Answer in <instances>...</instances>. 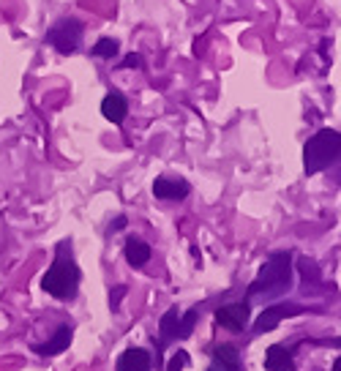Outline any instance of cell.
<instances>
[{
  "mask_svg": "<svg viewBox=\"0 0 341 371\" xmlns=\"http://www.w3.org/2000/svg\"><path fill=\"white\" fill-rule=\"evenodd\" d=\"M295 284V268H292V251L284 248V251H273L268 254V260L263 263L257 278L248 284L246 300H279L292 290Z\"/></svg>",
  "mask_w": 341,
  "mask_h": 371,
  "instance_id": "obj_1",
  "label": "cell"
},
{
  "mask_svg": "<svg viewBox=\"0 0 341 371\" xmlns=\"http://www.w3.org/2000/svg\"><path fill=\"white\" fill-rule=\"evenodd\" d=\"M79 284H82V270L74 260V243H71V238H63L55 246V260L47 268V273L41 276V290L61 303H74Z\"/></svg>",
  "mask_w": 341,
  "mask_h": 371,
  "instance_id": "obj_2",
  "label": "cell"
},
{
  "mask_svg": "<svg viewBox=\"0 0 341 371\" xmlns=\"http://www.w3.org/2000/svg\"><path fill=\"white\" fill-rule=\"evenodd\" d=\"M341 156V134L336 128H320L303 145V170L306 175H320L330 170Z\"/></svg>",
  "mask_w": 341,
  "mask_h": 371,
  "instance_id": "obj_3",
  "label": "cell"
},
{
  "mask_svg": "<svg viewBox=\"0 0 341 371\" xmlns=\"http://www.w3.org/2000/svg\"><path fill=\"white\" fill-rule=\"evenodd\" d=\"M200 320V309H188L186 314H180L178 309H170L161 320H158V336L156 339V352H164L172 341H186L194 333V325Z\"/></svg>",
  "mask_w": 341,
  "mask_h": 371,
  "instance_id": "obj_4",
  "label": "cell"
},
{
  "mask_svg": "<svg viewBox=\"0 0 341 371\" xmlns=\"http://www.w3.org/2000/svg\"><path fill=\"white\" fill-rule=\"evenodd\" d=\"M82 33H85V25L77 16H63L47 31L44 41L55 46V52H61V55H74L79 49V41H82Z\"/></svg>",
  "mask_w": 341,
  "mask_h": 371,
  "instance_id": "obj_5",
  "label": "cell"
},
{
  "mask_svg": "<svg viewBox=\"0 0 341 371\" xmlns=\"http://www.w3.org/2000/svg\"><path fill=\"white\" fill-rule=\"evenodd\" d=\"M300 314H309V309H306V306H300V303H292V300L265 306L263 314H260V317H257V322H254V336L270 333V330H276L284 320H292V317H300Z\"/></svg>",
  "mask_w": 341,
  "mask_h": 371,
  "instance_id": "obj_6",
  "label": "cell"
},
{
  "mask_svg": "<svg viewBox=\"0 0 341 371\" xmlns=\"http://www.w3.org/2000/svg\"><path fill=\"white\" fill-rule=\"evenodd\" d=\"M216 322L224 330H233V333H243L251 322V300H240V303H227V306H218L216 309Z\"/></svg>",
  "mask_w": 341,
  "mask_h": 371,
  "instance_id": "obj_7",
  "label": "cell"
},
{
  "mask_svg": "<svg viewBox=\"0 0 341 371\" xmlns=\"http://www.w3.org/2000/svg\"><path fill=\"white\" fill-rule=\"evenodd\" d=\"M191 194L188 181L178 178V175H158L153 181V197L164 202H180Z\"/></svg>",
  "mask_w": 341,
  "mask_h": 371,
  "instance_id": "obj_8",
  "label": "cell"
},
{
  "mask_svg": "<svg viewBox=\"0 0 341 371\" xmlns=\"http://www.w3.org/2000/svg\"><path fill=\"white\" fill-rule=\"evenodd\" d=\"M71 341H74V325H61L44 344H31V350L41 357H52L66 352L71 347Z\"/></svg>",
  "mask_w": 341,
  "mask_h": 371,
  "instance_id": "obj_9",
  "label": "cell"
},
{
  "mask_svg": "<svg viewBox=\"0 0 341 371\" xmlns=\"http://www.w3.org/2000/svg\"><path fill=\"white\" fill-rule=\"evenodd\" d=\"M297 360H295V347L287 344H273L265 352V371H295Z\"/></svg>",
  "mask_w": 341,
  "mask_h": 371,
  "instance_id": "obj_10",
  "label": "cell"
},
{
  "mask_svg": "<svg viewBox=\"0 0 341 371\" xmlns=\"http://www.w3.org/2000/svg\"><path fill=\"white\" fill-rule=\"evenodd\" d=\"M118 371H153V357L145 347H128L121 352L118 363H115Z\"/></svg>",
  "mask_w": 341,
  "mask_h": 371,
  "instance_id": "obj_11",
  "label": "cell"
},
{
  "mask_svg": "<svg viewBox=\"0 0 341 371\" xmlns=\"http://www.w3.org/2000/svg\"><path fill=\"white\" fill-rule=\"evenodd\" d=\"M205 371H246L240 363V352L235 344H218L213 350V360Z\"/></svg>",
  "mask_w": 341,
  "mask_h": 371,
  "instance_id": "obj_12",
  "label": "cell"
},
{
  "mask_svg": "<svg viewBox=\"0 0 341 371\" xmlns=\"http://www.w3.org/2000/svg\"><path fill=\"white\" fill-rule=\"evenodd\" d=\"M101 115L107 118L109 123L121 126L128 118V101L121 93H107L104 101H101Z\"/></svg>",
  "mask_w": 341,
  "mask_h": 371,
  "instance_id": "obj_13",
  "label": "cell"
},
{
  "mask_svg": "<svg viewBox=\"0 0 341 371\" xmlns=\"http://www.w3.org/2000/svg\"><path fill=\"white\" fill-rule=\"evenodd\" d=\"M123 257L131 268H145L151 263V257H153V248L148 246L142 238H128L123 246Z\"/></svg>",
  "mask_w": 341,
  "mask_h": 371,
  "instance_id": "obj_14",
  "label": "cell"
},
{
  "mask_svg": "<svg viewBox=\"0 0 341 371\" xmlns=\"http://www.w3.org/2000/svg\"><path fill=\"white\" fill-rule=\"evenodd\" d=\"M297 273H300L306 287H320L322 284V270H320L317 260H311V257H300L297 260Z\"/></svg>",
  "mask_w": 341,
  "mask_h": 371,
  "instance_id": "obj_15",
  "label": "cell"
},
{
  "mask_svg": "<svg viewBox=\"0 0 341 371\" xmlns=\"http://www.w3.org/2000/svg\"><path fill=\"white\" fill-rule=\"evenodd\" d=\"M91 52H93L96 58H107V61H112V58L121 52V41H118V39H101V41H96Z\"/></svg>",
  "mask_w": 341,
  "mask_h": 371,
  "instance_id": "obj_16",
  "label": "cell"
},
{
  "mask_svg": "<svg viewBox=\"0 0 341 371\" xmlns=\"http://www.w3.org/2000/svg\"><path fill=\"white\" fill-rule=\"evenodd\" d=\"M188 366V352L186 350H178L172 352L170 360H167V371H183Z\"/></svg>",
  "mask_w": 341,
  "mask_h": 371,
  "instance_id": "obj_17",
  "label": "cell"
},
{
  "mask_svg": "<svg viewBox=\"0 0 341 371\" xmlns=\"http://www.w3.org/2000/svg\"><path fill=\"white\" fill-rule=\"evenodd\" d=\"M126 293H128V290H126V284H118V287H112V290H109V306H112V311L121 306V300L126 298Z\"/></svg>",
  "mask_w": 341,
  "mask_h": 371,
  "instance_id": "obj_18",
  "label": "cell"
},
{
  "mask_svg": "<svg viewBox=\"0 0 341 371\" xmlns=\"http://www.w3.org/2000/svg\"><path fill=\"white\" fill-rule=\"evenodd\" d=\"M145 66V58H142L140 52H131V55H126L123 63H121V68H142Z\"/></svg>",
  "mask_w": 341,
  "mask_h": 371,
  "instance_id": "obj_19",
  "label": "cell"
},
{
  "mask_svg": "<svg viewBox=\"0 0 341 371\" xmlns=\"http://www.w3.org/2000/svg\"><path fill=\"white\" fill-rule=\"evenodd\" d=\"M126 224H128V218L126 216H118L112 224H109V235H115V232H121V230H126Z\"/></svg>",
  "mask_w": 341,
  "mask_h": 371,
  "instance_id": "obj_20",
  "label": "cell"
}]
</instances>
